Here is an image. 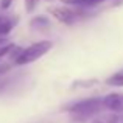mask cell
<instances>
[{
	"instance_id": "obj_1",
	"label": "cell",
	"mask_w": 123,
	"mask_h": 123,
	"mask_svg": "<svg viewBox=\"0 0 123 123\" xmlns=\"http://www.w3.org/2000/svg\"><path fill=\"white\" fill-rule=\"evenodd\" d=\"M103 108V100L101 98H87V100H80L72 105L66 106V111L76 117H92V115H100V111Z\"/></svg>"
},
{
	"instance_id": "obj_2",
	"label": "cell",
	"mask_w": 123,
	"mask_h": 123,
	"mask_svg": "<svg viewBox=\"0 0 123 123\" xmlns=\"http://www.w3.org/2000/svg\"><path fill=\"white\" fill-rule=\"evenodd\" d=\"M53 47L50 41H39L36 44L30 45V47L24 48V51L20 53V56L14 61L16 66H24V64H30L33 61H37L39 58H42L47 51H50V48Z\"/></svg>"
},
{
	"instance_id": "obj_3",
	"label": "cell",
	"mask_w": 123,
	"mask_h": 123,
	"mask_svg": "<svg viewBox=\"0 0 123 123\" xmlns=\"http://www.w3.org/2000/svg\"><path fill=\"white\" fill-rule=\"evenodd\" d=\"M48 11H50L51 16H53L58 22H61V24L73 25L78 20L76 11H73V9H70V8H66V6H53V8H50Z\"/></svg>"
},
{
	"instance_id": "obj_4",
	"label": "cell",
	"mask_w": 123,
	"mask_h": 123,
	"mask_svg": "<svg viewBox=\"0 0 123 123\" xmlns=\"http://www.w3.org/2000/svg\"><path fill=\"white\" fill-rule=\"evenodd\" d=\"M103 106L112 112H123V93H109L103 98Z\"/></svg>"
},
{
	"instance_id": "obj_5",
	"label": "cell",
	"mask_w": 123,
	"mask_h": 123,
	"mask_svg": "<svg viewBox=\"0 0 123 123\" xmlns=\"http://www.w3.org/2000/svg\"><path fill=\"white\" fill-rule=\"evenodd\" d=\"M14 28V22L6 16H0V37H6V34L11 33Z\"/></svg>"
},
{
	"instance_id": "obj_6",
	"label": "cell",
	"mask_w": 123,
	"mask_h": 123,
	"mask_svg": "<svg viewBox=\"0 0 123 123\" xmlns=\"http://www.w3.org/2000/svg\"><path fill=\"white\" fill-rule=\"evenodd\" d=\"M64 5H73V6H95L103 3L105 0H62Z\"/></svg>"
},
{
	"instance_id": "obj_7",
	"label": "cell",
	"mask_w": 123,
	"mask_h": 123,
	"mask_svg": "<svg viewBox=\"0 0 123 123\" xmlns=\"http://www.w3.org/2000/svg\"><path fill=\"white\" fill-rule=\"evenodd\" d=\"M108 86H114V87H123V73H114V75L108 76L105 81Z\"/></svg>"
},
{
	"instance_id": "obj_8",
	"label": "cell",
	"mask_w": 123,
	"mask_h": 123,
	"mask_svg": "<svg viewBox=\"0 0 123 123\" xmlns=\"http://www.w3.org/2000/svg\"><path fill=\"white\" fill-rule=\"evenodd\" d=\"M30 27L34 28V30H37V28H47V27H50V20H48L47 17H44V16L34 17L33 20L30 22Z\"/></svg>"
},
{
	"instance_id": "obj_9",
	"label": "cell",
	"mask_w": 123,
	"mask_h": 123,
	"mask_svg": "<svg viewBox=\"0 0 123 123\" xmlns=\"http://www.w3.org/2000/svg\"><path fill=\"white\" fill-rule=\"evenodd\" d=\"M92 123H117V117L114 114H100L93 118Z\"/></svg>"
},
{
	"instance_id": "obj_10",
	"label": "cell",
	"mask_w": 123,
	"mask_h": 123,
	"mask_svg": "<svg viewBox=\"0 0 123 123\" xmlns=\"http://www.w3.org/2000/svg\"><path fill=\"white\" fill-rule=\"evenodd\" d=\"M37 3H39V0H25V9H27L28 12H31L36 8Z\"/></svg>"
},
{
	"instance_id": "obj_11",
	"label": "cell",
	"mask_w": 123,
	"mask_h": 123,
	"mask_svg": "<svg viewBox=\"0 0 123 123\" xmlns=\"http://www.w3.org/2000/svg\"><path fill=\"white\" fill-rule=\"evenodd\" d=\"M12 50H14V45H12V44L5 45L3 48H0V58H3V56H6V55H9Z\"/></svg>"
},
{
	"instance_id": "obj_12",
	"label": "cell",
	"mask_w": 123,
	"mask_h": 123,
	"mask_svg": "<svg viewBox=\"0 0 123 123\" xmlns=\"http://www.w3.org/2000/svg\"><path fill=\"white\" fill-rule=\"evenodd\" d=\"M8 70H11V64H0V75L6 73Z\"/></svg>"
},
{
	"instance_id": "obj_13",
	"label": "cell",
	"mask_w": 123,
	"mask_h": 123,
	"mask_svg": "<svg viewBox=\"0 0 123 123\" xmlns=\"http://www.w3.org/2000/svg\"><path fill=\"white\" fill-rule=\"evenodd\" d=\"M0 6L2 9H8L11 6V0H0Z\"/></svg>"
},
{
	"instance_id": "obj_14",
	"label": "cell",
	"mask_w": 123,
	"mask_h": 123,
	"mask_svg": "<svg viewBox=\"0 0 123 123\" xmlns=\"http://www.w3.org/2000/svg\"><path fill=\"white\" fill-rule=\"evenodd\" d=\"M8 37H0V48H3L5 45H8Z\"/></svg>"
}]
</instances>
